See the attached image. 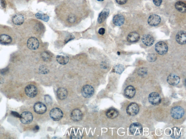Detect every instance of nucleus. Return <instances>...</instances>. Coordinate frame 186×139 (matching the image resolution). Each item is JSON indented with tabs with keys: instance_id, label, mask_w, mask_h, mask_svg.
Masks as SVG:
<instances>
[{
	"instance_id": "1",
	"label": "nucleus",
	"mask_w": 186,
	"mask_h": 139,
	"mask_svg": "<svg viewBox=\"0 0 186 139\" xmlns=\"http://www.w3.org/2000/svg\"><path fill=\"white\" fill-rule=\"evenodd\" d=\"M130 133L133 136H140L143 132V127L139 123H134L130 125L129 128Z\"/></svg>"
},
{
	"instance_id": "2",
	"label": "nucleus",
	"mask_w": 186,
	"mask_h": 139,
	"mask_svg": "<svg viewBox=\"0 0 186 139\" xmlns=\"http://www.w3.org/2000/svg\"><path fill=\"white\" fill-rule=\"evenodd\" d=\"M183 108L179 106H176L173 108L171 110V115L175 119H179L182 118L184 114Z\"/></svg>"
},
{
	"instance_id": "3",
	"label": "nucleus",
	"mask_w": 186,
	"mask_h": 139,
	"mask_svg": "<svg viewBox=\"0 0 186 139\" xmlns=\"http://www.w3.org/2000/svg\"><path fill=\"white\" fill-rule=\"evenodd\" d=\"M155 50L160 55H165L168 51V47L166 44L163 41H160L156 44L155 46Z\"/></svg>"
},
{
	"instance_id": "4",
	"label": "nucleus",
	"mask_w": 186,
	"mask_h": 139,
	"mask_svg": "<svg viewBox=\"0 0 186 139\" xmlns=\"http://www.w3.org/2000/svg\"><path fill=\"white\" fill-rule=\"evenodd\" d=\"M63 114L62 111L59 108H53L50 112V116L54 121H58L63 118Z\"/></svg>"
},
{
	"instance_id": "5",
	"label": "nucleus",
	"mask_w": 186,
	"mask_h": 139,
	"mask_svg": "<svg viewBox=\"0 0 186 139\" xmlns=\"http://www.w3.org/2000/svg\"><path fill=\"white\" fill-rule=\"evenodd\" d=\"M20 121L24 124H30L33 120V115L31 112L26 111L22 113L20 115Z\"/></svg>"
},
{
	"instance_id": "6",
	"label": "nucleus",
	"mask_w": 186,
	"mask_h": 139,
	"mask_svg": "<svg viewBox=\"0 0 186 139\" xmlns=\"http://www.w3.org/2000/svg\"><path fill=\"white\" fill-rule=\"evenodd\" d=\"M148 100L151 104L157 105L161 103L162 99L159 93L156 92H153L149 95Z\"/></svg>"
},
{
	"instance_id": "7",
	"label": "nucleus",
	"mask_w": 186,
	"mask_h": 139,
	"mask_svg": "<svg viewBox=\"0 0 186 139\" xmlns=\"http://www.w3.org/2000/svg\"><path fill=\"white\" fill-rule=\"evenodd\" d=\"M139 111V107L138 104L135 103H130L126 109L127 113L131 116H134L138 114Z\"/></svg>"
},
{
	"instance_id": "8",
	"label": "nucleus",
	"mask_w": 186,
	"mask_h": 139,
	"mask_svg": "<svg viewBox=\"0 0 186 139\" xmlns=\"http://www.w3.org/2000/svg\"><path fill=\"white\" fill-rule=\"evenodd\" d=\"M25 92L28 97L33 98L37 95L38 89L37 87L33 85H28L25 89Z\"/></svg>"
},
{
	"instance_id": "9",
	"label": "nucleus",
	"mask_w": 186,
	"mask_h": 139,
	"mask_svg": "<svg viewBox=\"0 0 186 139\" xmlns=\"http://www.w3.org/2000/svg\"><path fill=\"white\" fill-rule=\"evenodd\" d=\"M82 94L83 97L90 98L92 97L94 93V89L93 86L86 85L83 86L82 89Z\"/></svg>"
},
{
	"instance_id": "10",
	"label": "nucleus",
	"mask_w": 186,
	"mask_h": 139,
	"mask_svg": "<svg viewBox=\"0 0 186 139\" xmlns=\"http://www.w3.org/2000/svg\"><path fill=\"white\" fill-rule=\"evenodd\" d=\"M39 43L38 40L35 37H31L27 42V46L31 50H36L38 48Z\"/></svg>"
},
{
	"instance_id": "11",
	"label": "nucleus",
	"mask_w": 186,
	"mask_h": 139,
	"mask_svg": "<svg viewBox=\"0 0 186 139\" xmlns=\"http://www.w3.org/2000/svg\"><path fill=\"white\" fill-rule=\"evenodd\" d=\"M161 22V18L159 15L153 14L149 16L148 19V23L149 26L155 27L158 25Z\"/></svg>"
},
{
	"instance_id": "12",
	"label": "nucleus",
	"mask_w": 186,
	"mask_h": 139,
	"mask_svg": "<svg viewBox=\"0 0 186 139\" xmlns=\"http://www.w3.org/2000/svg\"><path fill=\"white\" fill-rule=\"evenodd\" d=\"M33 109L35 112L38 114H43L47 111V107L45 104L41 102H38L35 104Z\"/></svg>"
},
{
	"instance_id": "13",
	"label": "nucleus",
	"mask_w": 186,
	"mask_h": 139,
	"mask_svg": "<svg viewBox=\"0 0 186 139\" xmlns=\"http://www.w3.org/2000/svg\"><path fill=\"white\" fill-rule=\"evenodd\" d=\"M180 79L176 75L171 74L168 76L167 81L169 84L172 86H176L179 84Z\"/></svg>"
},
{
	"instance_id": "14",
	"label": "nucleus",
	"mask_w": 186,
	"mask_h": 139,
	"mask_svg": "<svg viewBox=\"0 0 186 139\" xmlns=\"http://www.w3.org/2000/svg\"><path fill=\"white\" fill-rule=\"evenodd\" d=\"M124 95L129 99H131L134 97L136 93L135 88L133 86H128L124 90Z\"/></svg>"
},
{
	"instance_id": "15",
	"label": "nucleus",
	"mask_w": 186,
	"mask_h": 139,
	"mask_svg": "<svg viewBox=\"0 0 186 139\" xmlns=\"http://www.w3.org/2000/svg\"><path fill=\"white\" fill-rule=\"evenodd\" d=\"M176 41L181 45H184L186 42V33L184 31L178 32L176 37Z\"/></svg>"
},
{
	"instance_id": "16",
	"label": "nucleus",
	"mask_w": 186,
	"mask_h": 139,
	"mask_svg": "<svg viewBox=\"0 0 186 139\" xmlns=\"http://www.w3.org/2000/svg\"><path fill=\"white\" fill-rule=\"evenodd\" d=\"M71 117L72 120L74 121H79L82 118V113L79 109H74L71 113Z\"/></svg>"
},
{
	"instance_id": "17",
	"label": "nucleus",
	"mask_w": 186,
	"mask_h": 139,
	"mask_svg": "<svg viewBox=\"0 0 186 139\" xmlns=\"http://www.w3.org/2000/svg\"><path fill=\"white\" fill-rule=\"evenodd\" d=\"M143 43L146 46H150L153 45L154 39L153 37L150 35H144L142 38Z\"/></svg>"
},
{
	"instance_id": "18",
	"label": "nucleus",
	"mask_w": 186,
	"mask_h": 139,
	"mask_svg": "<svg viewBox=\"0 0 186 139\" xmlns=\"http://www.w3.org/2000/svg\"><path fill=\"white\" fill-rule=\"evenodd\" d=\"M109 10L108 8L104 9L99 14L98 18V22L100 24H101L105 21L109 15Z\"/></svg>"
},
{
	"instance_id": "19",
	"label": "nucleus",
	"mask_w": 186,
	"mask_h": 139,
	"mask_svg": "<svg viewBox=\"0 0 186 139\" xmlns=\"http://www.w3.org/2000/svg\"><path fill=\"white\" fill-rule=\"evenodd\" d=\"M140 39V35L135 32H132L128 34L127 40L130 42H135L138 41Z\"/></svg>"
},
{
	"instance_id": "20",
	"label": "nucleus",
	"mask_w": 186,
	"mask_h": 139,
	"mask_svg": "<svg viewBox=\"0 0 186 139\" xmlns=\"http://www.w3.org/2000/svg\"><path fill=\"white\" fill-rule=\"evenodd\" d=\"M124 20L125 19L123 16L121 15L118 14L114 16L113 22L115 26H121L124 24Z\"/></svg>"
},
{
	"instance_id": "21",
	"label": "nucleus",
	"mask_w": 186,
	"mask_h": 139,
	"mask_svg": "<svg viewBox=\"0 0 186 139\" xmlns=\"http://www.w3.org/2000/svg\"><path fill=\"white\" fill-rule=\"evenodd\" d=\"M68 95V92L66 89L63 88H60L57 91V97L60 100H64L66 98Z\"/></svg>"
},
{
	"instance_id": "22",
	"label": "nucleus",
	"mask_w": 186,
	"mask_h": 139,
	"mask_svg": "<svg viewBox=\"0 0 186 139\" xmlns=\"http://www.w3.org/2000/svg\"><path fill=\"white\" fill-rule=\"evenodd\" d=\"M24 17L21 14H17L13 17L12 21L15 24L20 26L24 22Z\"/></svg>"
},
{
	"instance_id": "23",
	"label": "nucleus",
	"mask_w": 186,
	"mask_h": 139,
	"mask_svg": "<svg viewBox=\"0 0 186 139\" xmlns=\"http://www.w3.org/2000/svg\"><path fill=\"white\" fill-rule=\"evenodd\" d=\"M12 41L11 37L6 35H0V44L2 45H8Z\"/></svg>"
},
{
	"instance_id": "24",
	"label": "nucleus",
	"mask_w": 186,
	"mask_h": 139,
	"mask_svg": "<svg viewBox=\"0 0 186 139\" xmlns=\"http://www.w3.org/2000/svg\"><path fill=\"white\" fill-rule=\"evenodd\" d=\"M171 137L172 138L178 139L181 136V131L179 128L177 127L172 128L171 131Z\"/></svg>"
},
{
	"instance_id": "25",
	"label": "nucleus",
	"mask_w": 186,
	"mask_h": 139,
	"mask_svg": "<svg viewBox=\"0 0 186 139\" xmlns=\"http://www.w3.org/2000/svg\"><path fill=\"white\" fill-rule=\"evenodd\" d=\"M175 8L180 12L185 13L186 11V5L185 3L183 1H178L176 3Z\"/></svg>"
},
{
	"instance_id": "26",
	"label": "nucleus",
	"mask_w": 186,
	"mask_h": 139,
	"mask_svg": "<svg viewBox=\"0 0 186 139\" xmlns=\"http://www.w3.org/2000/svg\"><path fill=\"white\" fill-rule=\"evenodd\" d=\"M106 115L107 118L110 119H114L118 117V112L116 109H113L108 110L106 112Z\"/></svg>"
},
{
	"instance_id": "27",
	"label": "nucleus",
	"mask_w": 186,
	"mask_h": 139,
	"mask_svg": "<svg viewBox=\"0 0 186 139\" xmlns=\"http://www.w3.org/2000/svg\"><path fill=\"white\" fill-rule=\"evenodd\" d=\"M69 58L67 56L58 55L56 56V61L59 63L61 65H65L69 62Z\"/></svg>"
},
{
	"instance_id": "28",
	"label": "nucleus",
	"mask_w": 186,
	"mask_h": 139,
	"mask_svg": "<svg viewBox=\"0 0 186 139\" xmlns=\"http://www.w3.org/2000/svg\"><path fill=\"white\" fill-rule=\"evenodd\" d=\"M36 17L39 19L42 20L45 22L49 21V17L47 15L42 14L40 13H38L36 15Z\"/></svg>"
},
{
	"instance_id": "29",
	"label": "nucleus",
	"mask_w": 186,
	"mask_h": 139,
	"mask_svg": "<svg viewBox=\"0 0 186 139\" xmlns=\"http://www.w3.org/2000/svg\"><path fill=\"white\" fill-rule=\"evenodd\" d=\"M114 71L117 74H121L124 70V67L121 64L116 65L114 68Z\"/></svg>"
},
{
	"instance_id": "30",
	"label": "nucleus",
	"mask_w": 186,
	"mask_h": 139,
	"mask_svg": "<svg viewBox=\"0 0 186 139\" xmlns=\"http://www.w3.org/2000/svg\"><path fill=\"white\" fill-rule=\"evenodd\" d=\"M42 58L45 61H49L50 60L52 55L49 53L48 52H44L42 54Z\"/></svg>"
},
{
	"instance_id": "31",
	"label": "nucleus",
	"mask_w": 186,
	"mask_h": 139,
	"mask_svg": "<svg viewBox=\"0 0 186 139\" xmlns=\"http://www.w3.org/2000/svg\"><path fill=\"white\" fill-rule=\"evenodd\" d=\"M157 59V57L155 54H150L147 55V59L149 62H155Z\"/></svg>"
},
{
	"instance_id": "32",
	"label": "nucleus",
	"mask_w": 186,
	"mask_h": 139,
	"mask_svg": "<svg viewBox=\"0 0 186 139\" xmlns=\"http://www.w3.org/2000/svg\"><path fill=\"white\" fill-rule=\"evenodd\" d=\"M81 135L79 131L77 132H73L71 133V136H70V138L71 139H80L82 138Z\"/></svg>"
},
{
	"instance_id": "33",
	"label": "nucleus",
	"mask_w": 186,
	"mask_h": 139,
	"mask_svg": "<svg viewBox=\"0 0 186 139\" xmlns=\"http://www.w3.org/2000/svg\"><path fill=\"white\" fill-rule=\"evenodd\" d=\"M76 20V17L74 15H70L68 17V21L71 23H75Z\"/></svg>"
},
{
	"instance_id": "34",
	"label": "nucleus",
	"mask_w": 186,
	"mask_h": 139,
	"mask_svg": "<svg viewBox=\"0 0 186 139\" xmlns=\"http://www.w3.org/2000/svg\"><path fill=\"white\" fill-rule=\"evenodd\" d=\"M39 71H40L41 73L43 74H46L49 72V70L46 67L43 66L40 67V68H39Z\"/></svg>"
},
{
	"instance_id": "35",
	"label": "nucleus",
	"mask_w": 186,
	"mask_h": 139,
	"mask_svg": "<svg viewBox=\"0 0 186 139\" xmlns=\"http://www.w3.org/2000/svg\"><path fill=\"white\" fill-rule=\"evenodd\" d=\"M75 39V37L73 35H70L67 36L64 41V43L66 44L70 41L73 40Z\"/></svg>"
},
{
	"instance_id": "36",
	"label": "nucleus",
	"mask_w": 186,
	"mask_h": 139,
	"mask_svg": "<svg viewBox=\"0 0 186 139\" xmlns=\"http://www.w3.org/2000/svg\"><path fill=\"white\" fill-rule=\"evenodd\" d=\"M45 100L46 103L48 104H51L52 102V99L50 96L48 95H46L45 96Z\"/></svg>"
},
{
	"instance_id": "37",
	"label": "nucleus",
	"mask_w": 186,
	"mask_h": 139,
	"mask_svg": "<svg viewBox=\"0 0 186 139\" xmlns=\"http://www.w3.org/2000/svg\"><path fill=\"white\" fill-rule=\"evenodd\" d=\"M153 1L154 4L157 7L160 6L162 2V0H153Z\"/></svg>"
},
{
	"instance_id": "38",
	"label": "nucleus",
	"mask_w": 186,
	"mask_h": 139,
	"mask_svg": "<svg viewBox=\"0 0 186 139\" xmlns=\"http://www.w3.org/2000/svg\"><path fill=\"white\" fill-rule=\"evenodd\" d=\"M147 73L146 70L145 69H144V68H142L141 69L139 70L138 73L141 75H144L146 74V73Z\"/></svg>"
},
{
	"instance_id": "39",
	"label": "nucleus",
	"mask_w": 186,
	"mask_h": 139,
	"mask_svg": "<svg viewBox=\"0 0 186 139\" xmlns=\"http://www.w3.org/2000/svg\"><path fill=\"white\" fill-rule=\"evenodd\" d=\"M116 2L120 5H123L127 2L128 0H116Z\"/></svg>"
},
{
	"instance_id": "40",
	"label": "nucleus",
	"mask_w": 186,
	"mask_h": 139,
	"mask_svg": "<svg viewBox=\"0 0 186 139\" xmlns=\"http://www.w3.org/2000/svg\"><path fill=\"white\" fill-rule=\"evenodd\" d=\"M12 115L13 116L16 117V118H20V115L18 113L16 112H14V111H12L11 112Z\"/></svg>"
},
{
	"instance_id": "41",
	"label": "nucleus",
	"mask_w": 186,
	"mask_h": 139,
	"mask_svg": "<svg viewBox=\"0 0 186 139\" xmlns=\"http://www.w3.org/2000/svg\"><path fill=\"white\" fill-rule=\"evenodd\" d=\"M105 30L104 28H101L99 29V31H98V33L100 35H103L105 33Z\"/></svg>"
},
{
	"instance_id": "42",
	"label": "nucleus",
	"mask_w": 186,
	"mask_h": 139,
	"mask_svg": "<svg viewBox=\"0 0 186 139\" xmlns=\"http://www.w3.org/2000/svg\"><path fill=\"white\" fill-rule=\"evenodd\" d=\"M1 1V6L3 8H5L6 7V2L5 0H0Z\"/></svg>"
},
{
	"instance_id": "43",
	"label": "nucleus",
	"mask_w": 186,
	"mask_h": 139,
	"mask_svg": "<svg viewBox=\"0 0 186 139\" xmlns=\"http://www.w3.org/2000/svg\"><path fill=\"white\" fill-rule=\"evenodd\" d=\"M39 129V128L38 126H36L35 127L34 130L35 131H38Z\"/></svg>"
},
{
	"instance_id": "44",
	"label": "nucleus",
	"mask_w": 186,
	"mask_h": 139,
	"mask_svg": "<svg viewBox=\"0 0 186 139\" xmlns=\"http://www.w3.org/2000/svg\"><path fill=\"white\" fill-rule=\"evenodd\" d=\"M98 1H103L104 0H97Z\"/></svg>"
}]
</instances>
